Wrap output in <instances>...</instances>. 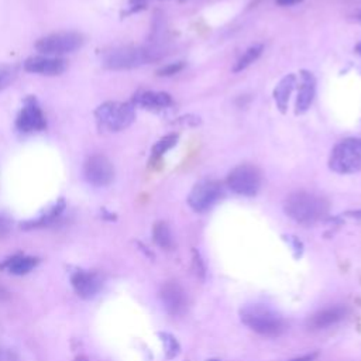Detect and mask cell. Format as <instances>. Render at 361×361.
<instances>
[{
	"mask_svg": "<svg viewBox=\"0 0 361 361\" xmlns=\"http://www.w3.org/2000/svg\"><path fill=\"white\" fill-rule=\"evenodd\" d=\"M283 210L296 223L309 226L327 214L329 203L322 196L309 192H295L285 199Z\"/></svg>",
	"mask_w": 361,
	"mask_h": 361,
	"instance_id": "6da1fadb",
	"label": "cell"
},
{
	"mask_svg": "<svg viewBox=\"0 0 361 361\" xmlns=\"http://www.w3.org/2000/svg\"><path fill=\"white\" fill-rule=\"evenodd\" d=\"M240 319L247 327L267 337H276L286 329L285 320L271 307L261 303L244 306L240 310Z\"/></svg>",
	"mask_w": 361,
	"mask_h": 361,
	"instance_id": "7a4b0ae2",
	"label": "cell"
},
{
	"mask_svg": "<svg viewBox=\"0 0 361 361\" xmlns=\"http://www.w3.org/2000/svg\"><path fill=\"white\" fill-rule=\"evenodd\" d=\"M159 58L158 48H145V47H121L111 49L103 58L106 68L113 71L133 69L155 61Z\"/></svg>",
	"mask_w": 361,
	"mask_h": 361,
	"instance_id": "3957f363",
	"label": "cell"
},
{
	"mask_svg": "<svg viewBox=\"0 0 361 361\" xmlns=\"http://www.w3.org/2000/svg\"><path fill=\"white\" fill-rule=\"evenodd\" d=\"M329 166L337 173H355L361 171V138H347L338 142L329 159Z\"/></svg>",
	"mask_w": 361,
	"mask_h": 361,
	"instance_id": "277c9868",
	"label": "cell"
},
{
	"mask_svg": "<svg viewBox=\"0 0 361 361\" xmlns=\"http://www.w3.org/2000/svg\"><path fill=\"white\" fill-rule=\"evenodd\" d=\"M96 118L109 131H121L135 118L134 107L130 103L106 102L96 110Z\"/></svg>",
	"mask_w": 361,
	"mask_h": 361,
	"instance_id": "5b68a950",
	"label": "cell"
},
{
	"mask_svg": "<svg viewBox=\"0 0 361 361\" xmlns=\"http://www.w3.org/2000/svg\"><path fill=\"white\" fill-rule=\"evenodd\" d=\"M227 186L237 195L255 196L261 188V173L252 165H238L228 173Z\"/></svg>",
	"mask_w": 361,
	"mask_h": 361,
	"instance_id": "8992f818",
	"label": "cell"
},
{
	"mask_svg": "<svg viewBox=\"0 0 361 361\" xmlns=\"http://www.w3.org/2000/svg\"><path fill=\"white\" fill-rule=\"evenodd\" d=\"M83 45V37L78 32H56L39 38L35 48L45 55L71 54Z\"/></svg>",
	"mask_w": 361,
	"mask_h": 361,
	"instance_id": "52a82bcc",
	"label": "cell"
},
{
	"mask_svg": "<svg viewBox=\"0 0 361 361\" xmlns=\"http://www.w3.org/2000/svg\"><path fill=\"white\" fill-rule=\"evenodd\" d=\"M223 196V186L217 180H203L193 186L188 203L197 213L207 212Z\"/></svg>",
	"mask_w": 361,
	"mask_h": 361,
	"instance_id": "ba28073f",
	"label": "cell"
},
{
	"mask_svg": "<svg viewBox=\"0 0 361 361\" xmlns=\"http://www.w3.org/2000/svg\"><path fill=\"white\" fill-rule=\"evenodd\" d=\"M86 180L93 186H107L114 179V168L110 159L102 154L92 155L83 169Z\"/></svg>",
	"mask_w": 361,
	"mask_h": 361,
	"instance_id": "9c48e42d",
	"label": "cell"
},
{
	"mask_svg": "<svg viewBox=\"0 0 361 361\" xmlns=\"http://www.w3.org/2000/svg\"><path fill=\"white\" fill-rule=\"evenodd\" d=\"M159 298L165 310L172 316H182L188 309V296L183 288L175 281H169L161 286Z\"/></svg>",
	"mask_w": 361,
	"mask_h": 361,
	"instance_id": "30bf717a",
	"label": "cell"
},
{
	"mask_svg": "<svg viewBox=\"0 0 361 361\" xmlns=\"http://www.w3.org/2000/svg\"><path fill=\"white\" fill-rule=\"evenodd\" d=\"M16 126L23 133H32V131H41L45 128V117L42 114L41 107L38 106L37 100L34 97H28L24 103V107L18 113Z\"/></svg>",
	"mask_w": 361,
	"mask_h": 361,
	"instance_id": "8fae6325",
	"label": "cell"
},
{
	"mask_svg": "<svg viewBox=\"0 0 361 361\" xmlns=\"http://www.w3.org/2000/svg\"><path fill=\"white\" fill-rule=\"evenodd\" d=\"M24 69L28 72L55 76L65 71V61L51 56H31L24 62Z\"/></svg>",
	"mask_w": 361,
	"mask_h": 361,
	"instance_id": "7c38bea8",
	"label": "cell"
},
{
	"mask_svg": "<svg viewBox=\"0 0 361 361\" xmlns=\"http://www.w3.org/2000/svg\"><path fill=\"white\" fill-rule=\"evenodd\" d=\"M344 316H345V309L343 306H330L309 316L306 320V326L310 330L327 329L330 326L337 324L340 320L344 319Z\"/></svg>",
	"mask_w": 361,
	"mask_h": 361,
	"instance_id": "4fadbf2b",
	"label": "cell"
},
{
	"mask_svg": "<svg viewBox=\"0 0 361 361\" xmlns=\"http://www.w3.org/2000/svg\"><path fill=\"white\" fill-rule=\"evenodd\" d=\"M316 93V79L312 72L309 71H302L300 72V85H299V92L296 97V114H302L309 110V107L313 103Z\"/></svg>",
	"mask_w": 361,
	"mask_h": 361,
	"instance_id": "5bb4252c",
	"label": "cell"
},
{
	"mask_svg": "<svg viewBox=\"0 0 361 361\" xmlns=\"http://www.w3.org/2000/svg\"><path fill=\"white\" fill-rule=\"evenodd\" d=\"M72 285L79 296L87 299V298H92L93 295H96V292L99 290L100 279L94 274L79 271V272L73 274Z\"/></svg>",
	"mask_w": 361,
	"mask_h": 361,
	"instance_id": "9a60e30c",
	"label": "cell"
},
{
	"mask_svg": "<svg viewBox=\"0 0 361 361\" xmlns=\"http://www.w3.org/2000/svg\"><path fill=\"white\" fill-rule=\"evenodd\" d=\"M296 85V76L295 75H286L283 76L279 83L274 89V100L276 103V107L285 113L288 107V102L290 97V93Z\"/></svg>",
	"mask_w": 361,
	"mask_h": 361,
	"instance_id": "2e32d148",
	"label": "cell"
},
{
	"mask_svg": "<svg viewBox=\"0 0 361 361\" xmlns=\"http://www.w3.org/2000/svg\"><path fill=\"white\" fill-rule=\"evenodd\" d=\"M135 102L140 106H142L145 109H151V110L165 109L172 104L171 96L165 92H144L140 96H137Z\"/></svg>",
	"mask_w": 361,
	"mask_h": 361,
	"instance_id": "e0dca14e",
	"label": "cell"
},
{
	"mask_svg": "<svg viewBox=\"0 0 361 361\" xmlns=\"http://www.w3.org/2000/svg\"><path fill=\"white\" fill-rule=\"evenodd\" d=\"M152 237L157 245H159L162 250H171L173 247V237L172 231L165 221H158L154 226L152 230Z\"/></svg>",
	"mask_w": 361,
	"mask_h": 361,
	"instance_id": "ac0fdd59",
	"label": "cell"
},
{
	"mask_svg": "<svg viewBox=\"0 0 361 361\" xmlns=\"http://www.w3.org/2000/svg\"><path fill=\"white\" fill-rule=\"evenodd\" d=\"M6 265H7V269H8L11 274L23 275V274L30 272V271L37 265V258L18 255V257H13L11 259H8Z\"/></svg>",
	"mask_w": 361,
	"mask_h": 361,
	"instance_id": "d6986e66",
	"label": "cell"
},
{
	"mask_svg": "<svg viewBox=\"0 0 361 361\" xmlns=\"http://www.w3.org/2000/svg\"><path fill=\"white\" fill-rule=\"evenodd\" d=\"M261 52H262V45H261V44H257V45L250 47V48L237 59V62H235V65H234V68H233V72H241V71H244L245 68H248L252 62H255V61L259 58Z\"/></svg>",
	"mask_w": 361,
	"mask_h": 361,
	"instance_id": "ffe728a7",
	"label": "cell"
},
{
	"mask_svg": "<svg viewBox=\"0 0 361 361\" xmlns=\"http://www.w3.org/2000/svg\"><path fill=\"white\" fill-rule=\"evenodd\" d=\"M62 210H63V202H59V203H56L52 209H49V210L47 212V214H44V216L39 217L38 220H34V221H31V223L24 224V227H25V228H30V227H41V226L49 224L51 221H54V220L61 214Z\"/></svg>",
	"mask_w": 361,
	"mask_h": 361,
	"instance_id": "44dd1931",
	"label": "cell"
},
{
	"mask_svg": "<svg viewBox=\"0 0 361 361\" xmlns=\"http://www.w3.org/2000/svg\"><path fill=\"white\" fill-rule=\"evenodd\" d=\"M178 141V134H168L165 137H162L152 148V157L158 158L161 155H164L166 151H169Z\"/></svg>",
	"mask_w": 361,
	"mask_h": 361,
	"instance_id": "7402d4cb",
	"label": "cell"
},
{
	"mask_svg": "<svg viewBox=\"0 0 361 361\" xmlns=\"http://www.w3.org/2000/svg\"><path fill=\"white\" fill-rule=\"evenodd\" d=\"M161 340L164 343V348H165V354L168 358H173L179 354V343L176 341V338L168 333H161Z\"/></svg>",
	"mask_w": 361,
	"mask_h": 361,
	"instance_id": "603a6c76",
	"label": "cell"
},
{
	"mask_svg": "<svg viewBox=\"0 0 361 361\" xmlns=\"http://www.w3.org/2000/svg\"><path fill=\"white\" fill-rule=\"evenodd\" d=\"M16 76V71L13 68H6L0 71V90L7 87Z\"/></svg>",
	"mask_w": 361,
	"mask_h": 361,
	"instance_id": "cb8c5ba5",
	"label": "cell"
},
{
	"mask_svg": "<svg viewBox=\"0 0 361 361\" xmlns=\"http://www.w3.org/2000/svg\"><path fill=\"white\" fill-rule=\"evenodd\" d=\"M183 69V63L182 62H176V63H171V65H166L164 68H161L157 73L159 76H171V75H175L178 73L179 71Z\"/></svg>",
	"mask_w": 361,
	"mask_h": 361,
	"instance_id": "d4e9b609",
	"label": "cell"
},
{
	"mask_svg": "<svg viewBox=\"0 0 361 361\" xmlns=\"http://www.w3.org/2000/svg\"><path fill=\"white\" fill-rule=\"evenodd\" d=\"M10 230H11L10 220L6 216L0 214V240L6 238L8 235V233H10Z\"/></svg>",
	"mask_w": 361,
	"mask_h": 361,
	"instance_id": "484cf974",
	"label": "cell"
},
{
	"mask_svg": "<svg viewBox=\"0 0 361 361\" xmlns=\"http://www.w3.org/2000/svg\"><path fill=\"white\" fill-rule=\"evenodd\" d=\"M193 268H195V272L197 276H200V278L204 276V265L196 251H193Z\"/></svg>",
	"mask_w": 361,
	"mask_h": 361,
	"instance_id": "4316f807",
	"label": "cell"
},
{
	"mask_svg": "<svg viewBox=\"0 0 361 361\" xmlns=\"http://www.w3.org/2000/svg\"><path fill=\"white\" fill-rule=\"evenodd\" d=\"M344 216L351 217V219H354V220H357V221H360V223H361V210H351V212H345V213H344Z\"/></svg>",
	"mask_w": 361,
	"mask_h": 361,
	"instance_id": "83f0119b",
	"label": "cell"
},
{
	"mask_svg": "<svg viewBox=\"0 0 361 361\" xmlns=\"http://www.w3.org/2000/svg\"><path fill=\"white\" fill-rule=\"evenodd\" d=\"M279 6H293V4H298L300 3L302 0H275Z\"/></svg>",
	"mask_w": 361,
	"mask_h": 361,
	"instance_id": "f1b7e54d",
	"label": "cell"
},
{
	"mask_svg": "<svg viewBox=\"0 0 361 361\" xmlns=\"http://www.w3.org/2000/svg\"><path fill=\"white\" fill-rule=\"evenodd\" d=\"M314 357H316V354H307V355L298 357V358H293V360H289V361H313Z\"/></svg>",
	"mask_w": 361,
	"mask_h": 361,
	"instance_id": "f546056e",
	"label": "cell"
},
{
	"mask_svg": "<svg viewBox=\"0 0 361 361\" xmlns=\"http://www.w3.org/2000/svg\"><path fill=\"white\" fill-rule=\"evenodd\" d=\"M355 52H357L358 55H361V42H358V44L355 45Z\"/></svg>",
	"mask_w": 361,
	"mask_h": 361,
	"instance_id": "4dcf8cb0",
	"label": "cell"
},
{
	"mask_svg": "<svg viewBox=\"0 0 361 361\" xmlns=\"http://www.w3.org/2000/svg\"><path fill=\"white\" fill-rule=\"evenodd\" d=\"M78 361H87V360H86V358H82V357H80V358H78Z\"/></svg>",
	"mask_w": 361,
	"mask_h": 361,
	"instance_id": "1f68e13d",
	"label": "cell"
},
{
	"mask_svg": "<svg viewBox=\"0 0 361 361\" xmlns=\"http://www.w3.org/2000/svg\"><path fill=\"white\" fill-rule=\"evenodd\" d=\"M207 361H220V360H207Z\"/></svg>",
	"mask_w": 361,
	"mask_h": 361,
	"instance_id": "d6a6232c",
	"label": "cell"
}]
</instances>
